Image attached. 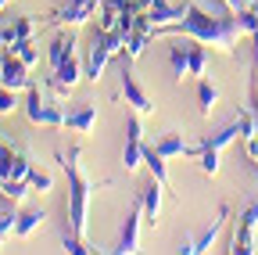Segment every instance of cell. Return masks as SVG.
Returning a JSON list of instances; mask_svg holds the SVG:
<instances>
[{
	"mask_svg": "<svg viewBox=\"0 0 258 255\" xmlns=\"http://www.w3.org/2000/svg\"><path fill=\"white\" fill-rule=\"evenodd\" d=\"M161 36H190V40H198L205 47H215L222 54H233V47L240 40V29H237V15L233 11L212 15V11H205L198 4V0H186V15L179 22L154 29V40H161Z\"/></svg>",
	"mask_w": 258,
	"mask_h": 255,
	"instance_id": "obj_1",
	"label": "cell"
},
{
	"mask_svg": "<svg viewBox=\"0 0 258 255\" xmlns=\"http://www.w3.org/2000/svg\"><path fill=\"white\" fill-rule=\"evenodd\" d=\"M57 162L64 166V173H69V219H72V234L76 237H86V219H90V190L93 183L83 176L79 169V147H72L69 155H57Z\"/></svg>",
	"mask_w": 258,
	"mask_h": 255,
	"instance_id": "obj_2",
	"label": "cell"
},
{
	"mask_svg": "<svg viewBox=\"0 0 258 255\" xmlns=\"http://www.w3.org/2000/svg\"><path fill=\"white\" fill-rule=\"evenodd\" d=\"M125 50V36L122 33H97L93 36V43H90V54H86V79L90 83H97L104 76V65L115 58V54H122Z\"/></svg>",
	"mask_w": 258,
	"mask_h": 255,
	"instance_id": "obj_3",
	"label": "cell"
},
{
	"mask_svg": "<svg viewBox=\"0 0 258 255\" xmlns=\"http://www.w3.org/2000/svg\"><path fill=\"white\" fill-rule=\"evenodd\" d=\"M133 4H137V25H147L151 33L186 15V4H176V0H133Z\"/></svg>",
	"mask_w": 258,
	"mask_h": 255,
	"instance_id": "obj_4",
	"label": "cell"
},
{
	"mask_svg": "<svg viewBox=\"0 0 258 255\" xmlns=\"http://www.w3.org/2000/svg\"><path fill=\"white\" fill-rule=\"evenodd\" d=\"M240 137V122H230L226 130H219V133H212V137H205L201 140V173L205 176H215L219 173V158H222V151L230 147L233 140Z\"/></svg>",
	"mask_w": 258,
	"mask_h": 255,
	"instance_id": "obj_5",
	"label": "cell"
},
{
	"mask_svg": "<svg viewBox=\"0 0 258 255\" xmlns=\"http://www.w3.org/2000/svg\"><path fill=\"white\" fill-rule=\"evenodd\" d=\"M25 115L29 122H36V126H64V112L47 97V93L32 83L29 86V97H25Z\"/></svg>",
	"mask_w": 258,
	"mask_h": 255,
	"instance_id": "obj_6",
	"label": "cell"
},
{
	"mask_svg": "<svg viewBox=\"0 0 258 255\" xmlns=\"http://www.w3.org/2000/svg\"><path fill=\"white\" fill-rule=\"evenodd\" d=\"M144 151H147V144H144V130H140V119H137V112L125 119V151H122V166H125V173H137L140 166H144Z\"/></svg>",
	"mask_w": 258,
	"mask_h": 255,
	"instance_id": "obj_7",
	"label": "cell"
},
{
	"mask_svg": "<svg viewBox=\"0 0 258 255\" xmlns=\"http://www.w3.org/2000/svg\"><path fill=\"white\" fill-rule=\"evenodd\" d=\"M97 8H101V0H69L64 8H57L50 18H47V25H83V22H90L93 15H97Z\"/></svg>",
	"mask_w": 258,
	"mask_h": 255,
	"instance_id": "obj_8",
	"label": "cell"
},
{
	"mask_svg": "<svg viewBox=\"0 0 258 255\" xmlns=\"http://www.w3.org/2000/svg\"><path fill=\"white\" fill-rule=\"evenodd\" d=\"M254 234H258V201H251L240 212V227H237V237H233V248L230 251H244V255L258 251L254 248Z\"/></svg>",
	"mask_w": 258,
	"mask_h": 255,
	"instance_id": "obj_9",
	"label": "cell"
},
{
	"mask_svg": "<svg viewBox=\"0 0 258 255\" xmlns=\"http://www.w3.org/2000/svg\"><path fill=\"white\" fill-rule=\"evenodd\" d=\"M140 219H144V201L137 198V205L129 209V216H125V223H122V230H118V244H115V251L129 255V251H137V248H140Z\"/></svg>",
	"mask_w": 258,
	"mask_h": 255,
	"instance_id": "obj_10",
	"label": "cell"
},
{
	"mask_svg": "<svg viewBox=\"0 0 258 255\" xmlns=\"http://www.w3.org/2000/svg\"><path fill=\"white\" fill-rule=\"evenodd\" d=\"M122 93H125V105L133 108L137 115H151L154 112V101H151V93L140 86V79L129 72V69H122Z\"/></svg>",
	"mask_w": 258,
	"mask_h": 255,
	"instance_id": "obj_11",
	"label": "cell"
},
{
	"mask_svg": "<svg viewBox=\"0 0 258 255\" xmlns=\"http://www.w3.org/2000/svg\"><path fill=\"white\" fill-rule=\"evenodd\" d=\"M83 76H86V69L79 65V58H76V54H69V58H64L61 65L54 69V76H50V86H54V90L61 93V97H64V93H72V90H76V83H79Z\"/></svg>",
	"mask_w": 258,
	"mask_h": 255,
	"instance_id": "obj_12",
	"label": "cell"
},
{
	"mask_svg": "<svg viewBox=\"0 0 258 255\" xmlns=\"http://www.w3.org/2000/svg\"><path fill=\"white\" fill-rule=\"evenodd\" d=\"M226 216H230V209L222 205V209L215 212V219H212L208 227L201 230V237H194V241H186V248H183V251H186V255H205V251H212V244H215V237H219V230H222V223H226Z\"/></svg>",
	"mask_w": 258,
	"mask_h": 255,
	"instance_id": "obj_13",
	"label": "cell"
},
{
	"mask_svg": "<svg viewBox=\"0 0 258 255\" xmlns=\"http://www.w3.org/2000/svg\"><path fill=\"white\" fill-rule=\"evenodd\" d=\"M0 86H11V90H29L32 79H29V65L15 54H4V76H0Z\"/></svg>",
	"mask_w": 258,
	"mask_h": 255,
	"instance_id": "obj_14",
	"label": "cell"
},
{
	"mask_svg": "<svg viewBox=\"0 0 258 255\" xmlns=\"http://www.w3.org/2000/svg\"><path fill=\"white\" fill-rule=\"evenodd\" d=\"M32 176V166H29V158L15 155L11 147L0 155V180H29Z\"/></svg>",
	"mask_w": 258,
	"mask_h": 255,
	"instance_id": "obj_15",
	"label": "cell"
},
{
	"mask_svg": "<svg viewBox=\"0 0 258 255\" xmlns=\"http://www.w3.org/2000/svg\"><path fill=\"white\" fill-rule=\"evenodd\" d=\"M161 190H165V183L154 180V176H151V183L140 190V201H144V219L151 223V227H154L158 216H161Z\"/></svg>",
	"mask_w": 258,
	"mask_h": 255,
	"instance_id": "obj_16",
	"label": "cell"
},
{
	"mask_svg": "<svg viewBox=\"0 0 258 255\" xmlns=\"http://www.w3.org/2000/svg\"><path fill=\"white\" fill-rule=\"evenodd\" d=\"M69 54H76V33H72V25L69 29H61V33L50 40V50H47V58H50V69H57Z\"/></svg>",
	"mask_w": 258,
	"mask_h": 255,
	"instance_id": "obj_17",
	"label": "cell"
},
{
	"mask_svg": "<svg viewBox=\"0 0 258 255\" xmlns=\"http://www.w3.org/2000/svg\"><path fill=\"white\" fill-rule=\"evenodd\" d=\"M151 40H154V33H151L147 25H137V29H129V33H125V50H122V54H125L129 61H140Z\"/></svg>",
	"mask_w": 258,
	"mask_h": 255,
	"instance_id": "obj_18",
	"label": "cell"
},
{
	"mask_svg": "<svg viewBox=\"0 0 258 255\" xmlns=\"http://www.w3.org/2000/svg\"><path fill=\"white\" fill-rule=\"evenodd\" d=\"M154 151H158L161 158H176V155H201V147H190V144L183 140V133H165V137L154 144Z\"/></svg>",
	"mask_w": 258,
	"mask_h": 255,
	"instance_id": "obj_19",
	"label": "cell"
},
{
	"mask_svg": "<svg viewBox=\"0 0 258 255\" xmlns=\"http://www.w3.org/2000/svg\"><path fill=\"white\" fill-rule=\"evenodd\" d=\"M64 126L76 130V133H93V126H97V105H83V108L69 112V115H64Z\"/></svg>",
	"mask_w": 258,
	"mask_h": 255,
	"instance_id": "obj_20",
	"label": "cell"
},
{
	"mask_svg": "<svg viewBox=\"0 0 258 255\" xmlns=\"http://www.w3.org/2000/svg\"><path fill=\"white\" fill-rule=\"evenodd\" d=\"M186 40H190V36H186ZM205 65H208L205 43L190 40V47H186V79H201V76H205Z\"/></svg>",
	"mask_w": 258,
	"mask_h": 255,
	"instance_id": "obj_21",
	"label": "cell"
},
{
	"mask_svg": "<svg viewBox=\"0 0 258 255\" xmlns=\"http://www.w3.org/2000/svg\"><path fill=\"white\" fill-rule=\"evenodd\" d=\"M43 219H47L43 209H25V212L18 216V223H15V237H29L36 227H43Z\"/></svg>",
	"mask_w": 258,
	"mask_h": 255,
	"instance_id": "obj_22",
	"label": "cell"
},
{
	"mask_svg": "<svg viewBox=\"0 0 258 255\" xmlns=\"http://www.w3.org/2000/svg\"><path fill=\"white\" fill-rule=\"evenodd\" d=\"M29 180H0V198L4 201H11V205H18V201H25V194H29Z\"/></svg>",
	"mask_w": 258,
	"mask_h": 255,
	"instance_id": "obj_23",
	"label": "cell"
},
{
	"mask_svg": "<svg viewBox=\"0 0 258 255\" xmlns=\"http://www.w3.org/2000/svg\"><path fill=\"white\" fill-rule=\"evenodd\" d=\"M198 101H201V115H212L215 105H219V90H215V83H208L205 76L198 79Z\"/></svg>",
	"mask_w": 258,
	"mask_h": 255,
	"instance_id": "obj_24",
	"label": "cell"
},
{
	"mask_svg": "<svg viewBox=\"0 0 258 255\" xmlns=\"http://www.w3.org/2000/svg\"><path fill=\"white\" fill-rule=\"evenodd\" d=\"M186 47H190V40L183 36V40H179V43L169 50V65H172V76H176L179 83L186 79Z\"/></svg>",
	"mask_w": 258,
	"mask_h": 255,
	"instance_id": "obj_25",
	"label": "cell"
},
{
	"mask_svg": "<svg viewBox=\"0 0 258 255\" xmlns=\"http://www.w3.org/2000/svg\"><path fill=\"white\" fill-rule=\"evenodd\" d=\"M32 33H36V22H32L29 15H22V18H15V22L8 25V43H18V40H32Z\"/></svg>",
	"mask_w": 258,
	"mask_h": 255,
	"instance_id": "obj_26",
	"label": "cell"
},
{
	"mask_svg": "<svg viewBox=\"0 0 258 255\" xmlns=\"http://www.w3.org/2000/svg\"><path fill=\"white\" fill-rule=\"evenodd\" d=\"M4 50H8V54H15V58H22L29 69L36 65V58H40V50H36V43H32V40H18V43H8Z\"/></svg>",
	"mask_w": 258,
	"mask_h": 255,
	"instance_id": "obj_27",
	"label": "cell"
},
{
	"mask_svg": "<svg viewBox=\"0 0 258 255\" xmlns=\"http://www.w3.org/2000/svg\"><path fill=\"white\" fill-rule=\"evenodd\" d=\"M144 162H147V169H151V176L154 180H161V183H169V169H165V158H161L154 147H147L144 151Z\"/></svg>",
	"mask_w": 258,
	"mask_h": 255,
	"instance_id": "obj_28",
	"label": "cell"
},
{
	"mask_svg": "<svg viewBox=\"0 0 258 255\" xmlns=\"http://www.w3.org/2000/svg\"><path fill=\"white\" fill-rule=\"evenodd\" d=\"M237 15V29H240V36H254L258 33V15H254V8L247 4V8H240V11H233Z\"/></svg>",
	"mask_w": 258,
	"mask_h": 255,
	"instance_id": "obj_29",
	"label": "cell"
},
{
	"mask_svg": "<svg viewBox=\"0 0 258 255\" xmlns=\"http://www.w3.org/2000/svg\"><path fill=\"white\" fill-rule=\"evenodd\" d=\"M29 187H32V190H40V194H47V190L54 187V180H50V173H43V169H32Z\"/></svg>",
	"mask_w": 258,
	"mask_h": 255,
	"instance_id": "obj_30",
	"label": "cell"
},
{
	"mask_svg": "<svg viewBox=\"0 0 258 255\" xmlns=\"http://www.w3.org/2000/svg\"><path fill=\"white\" fill-rule=\"evenodd\" d=\"M18 90H11V86H0V115H11L15 108H18V97H15Z\"/></svg>",
	"mask_w": 258,
	"mask_h": 255,
	"instance_id": "obj_31",
	"label": "cell"
},
{
	"mask_svg": "<svg viewBox=\"0 0 258 255\" xmlns=\"http://www.w3.org/2000/svg\"><path fill=\"white\" fill-rule=\"evenodd\" d=\"M15 223H18L15 212H0V244H4V241L15 234Z\"/></svg>",
	"mask_w": 258,
	"mask_h": 255,
	"instance_id": "obj_32",
	"label": "cell"
},
{
	"mask_svg": "<svg viewBox=\"0 0 258 255\" xmlns=\"http://www.w3.org/2000/svg\"><path fill=\"white\" fill-rule=\"evenodd\" d=\"M222 4H226V11H240V8L251 4V0H222Z\"/></svg>",
	"mask_w": 258,
	"mask_h": 255,
	"instance_id": "obj_33",
	"label": "cell"
},
{
	"mask_svg": "<svg viewBox=\"0 0 258 255\" xmlns=\"http://www.w3.org/2000/svg\"><path fill=\"white\" fill-rule=\"evenodd\" d=\"M0 47H8V25H0Z\"/></svg>",
	"mask_w": 258,
	"mask_h": 255,
	"instance_id": "obj_34",
	"label": "cell"
},
{
	"mask_svg": "<svg viewBox=\"0 0 258 255\" xmlns=\"http://www.w3.org/2000/svg\"><path fill=\"white\" fill-rule=\"evenodd\" d=\"M251 40H254V69H258V33H254Z\"/></svg>",
	"mask_w": 258,
	"mask_h": 255,
	"instance_id": "obj_35",
	"label": "cell"
},
{
	"mask_svg": "<svg viewBox=\"0 0 258 255\" xmlns=\"http://www.w3.org/2000/svg\"><path fill=\"white\" fill-rule=\"evenodd\" d=\"M251 8H254V15H258V0H251Z\"/></svg>",
	"mask_w": 258,
	"mask_h": 255,
	"instance_id": "obj_36",
	"label": "cell"
},
{
	"mask_svg": "<svg viewBox=\"0 0 258 255\" xmlns=\"http://www.w3.org/2000/svg\"><path fill=\"white\" fill-rule=\"evenodd\" d=\"M254 112H258V108H254Z\"/></svg>",
	"mask_w": 258,
	"mask_h": 255,
	"instance_id": "obj_37",
	"label": "cell"
}]
</instances>
